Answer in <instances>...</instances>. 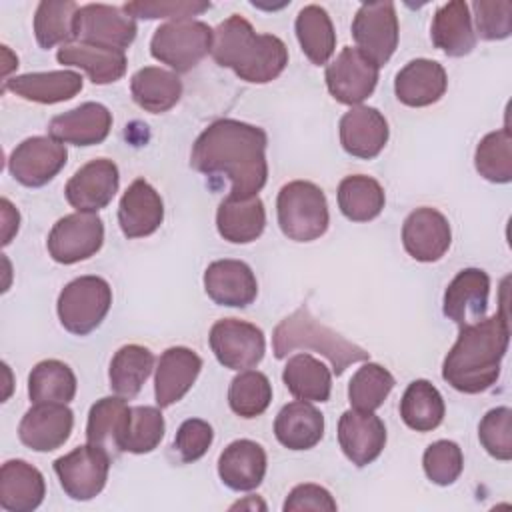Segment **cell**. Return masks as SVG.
<instances>
[{
    "instance_id": "obj_1",
    "label": "cell",
    "mask_w": 512,
    "mask_h": 512,
    "mask_svg": "<svg viewBox=\"0 0 512 512\" xmlns=\"http://www.w3.org/2000/svg\"><path fill=\"white\" fill-rule=\"evenodd\" d=\"M268 136L260 126L232 118L208 124L194 140L190 166L206 176H226L232 198H252L268 180Z\"/></svg>"
},
{
    "instance_id": "obj_2",
    "label": "cell",
    "mask_w": 512,
    "mask_h": 512,
    "mask_svg": "<svg viewBox=\"0 0 512 512\" xmlns=\"http://www.w3.org/2000/svg\"><path fill=\"white\" fill-rule=\"evenodd\" d=\"M510 342L506 302L500 312L462 326L442 364V378L458 392L480 394L496 384Z\"/></svg>"
},
{
    "instance_id": "obj_3",
    "label": "cell",
    "mask_w": 512,
    "mask_h": 512,
    "mask_svg": "<svg viewBox=\"0 0 512 512\" xmlns=\"http://www.w3.org/2000/svg\"><path fill=\"white\" fill-rule=\"evenodd\" d=\"M210 54L218 66L230 68L250 84L276 80L288 64L286 44L274 34H258L240 14L228 16L214 28Z\"/></svg>"
},
{
    "instance_id": "obj_4",
    "label": "cell",
    "mask_w": 512,
    "mask_h": 512,
    "mask_svg": "<svg viewBox=\"0 0 512 512\" xmlns=\"http://www.w3.org/2000/svg\"><path fill=\"white\" fill-rule=\"evenodd\" d=\"M294 350H314L326 356L336 376L344 374L350 364L366 362L370 358L368 350L318 322L306 304L280 320L272 334V352L278 360Z\"/></svg>"
},
{
    "instance_id": "obj_5",
    "label": "cell",
    "mask_w": 512,
    "mask_h": 512,
    "mask_svg": "<svg viewBox=\"0 0 512 512\" xmlns=\"http://www.w3.org/2000/svg\"><path fill=\"white\" fill-rule=\"evenodd\" d=\"M276 214L282 234L294 242H312L330 224L326 196L320 186L308 180H292L280 188Z\"/></svg>"
},
{
    "instance_id": "obj_6",
    "label": "cell",
    "mask_w": 512,
    "mask_h": 512,
    "mask_svg": "<svg viewBox=\"0 0 512 512\" xmlns=\"http://www.w3.org/2000/svg\"><path fill=\"white\" fill-rule=\"evenodd\" d=\"M214 30L202 20H170L158 26L150 40V54L174 72H188L212 50Z\"/></svg>"
},
{
    "instance_id": "obj_7",
    "label": "cell",
    "mask_w": 512,
    "mask_h": 512,
    "mask_svg": "<svg viewBox=\"0 0 512 512\" xmlns=\"http://www.w3.org/2000/svg\"><path fill=\"white\" fill-rule=\"evenodd\" d=\"M112 306V288L100 276H80L68 282L56 302L64 330L86 336L96 330Z\"/></svg>"
},
{
    "instance_id": "obj_8",
    "label": "cell",
    "mask_w": 512,
    "mask_h": 512,
    "mask_svg": "<svg viewBox=\"0 0 512 512\" xmlns=\"http://www.w3.org/2000/svg\"><path fill=\"white\" fill-rule=\"evenodd\" d=\"M112 456L92 444L74 448L72 452L54 460V472L62 490L78 502L96 498L108 480Z\"/></svg>"
},
{
    "instance_id": "obj_9",
    "label": "cell",
    "mask_w": 512,
    "mask_h": 512,
    "mask_svg": "<svg viewBox=\"0 0 512 512\" xmlns=\"http://www.w3.org/2000/svg\"><path fill=\"white\" fill-rule=\"evenodd\" d=\"M104 242V222L96 212H74L60 218L46 240L48 254L58 264H76L94 256Z\"/></svg>"
},
{
    "instance_id": "obj_10",
    "label": "cell",
    "mask_w": 512,
    "mask_h": 512,
    "mask_svg": "<svg viewBox=\"0 0 512 512\" xmlns=\"http://www.w3.org/2000/svg\"><path fill=\"white\" fill-rule=\"evenodd\" d=\"M208 340L216 360L230 370L254 368L266 352L264 332L256 324L238 318L214 322Z\"/></svg>"
},
{
    "instance_id": "obj_11",
    "label": "cell",
    "mask_w": 512,
    "mask_h": 512,
    "mask_svg": "<svg viewBox=\"0 0 512 512\" xmlns=\"http://www.w3.org/2000/svg\"><path fill=\"white\" fill-rule=\"evenodd\" d=\"M356 48L378 68L384 66L398 46V16L392 2L362 4L352 20Z\"/></svg>"
},
{
    "instance_id": "obj_12",
    "label": "cell",
    "mask_w": 512,
    "mask_h": 512,
    "mask_svg": "<svg viewBox=\"0 0 512 512\" xmlns=\"http://www.w3.org/2000/svg\"><path fill=\"white\" fill-rule=\"evenodd\" d=\"M136 32V20L118 6L84 4L76 12V42L124 50L134 42Z\"/></svg>"
},
{
    "instance_id": "obj_13",
    "label": "cell",
    "mask_w": 512,
    "mask_h": 512,
    "mask_svg": "<svg viewBox=\"0 0 512 512\" xmlns=\"http://www.w3.org/2000/svg\"><path fill=\"white\" fill-rule=\"evenodd\" d=\"M66 146L52 136L22 140L8 158V170L16 182L28 188L48 184L66 164Z\"/></svg>"
},
{
    "instance_id": "obj_14",
    "label": "cell",
    "mask_w": 512,
    "mask_h": 512,
    "mask_svg": "<svg viewBox=\"0 0 512 512\" xmlns=\"http://www.w3.org/2000/svg\"><path fill=\"white\" fill-rule=\"evenodd\" d=\"M324 80L336 102L358 106L374 92L378 84V66L358 48L346 46L330 64H326Z\"/></svg>"
},
{
    "instance_id": "obj_15",
    "label": "cell",
    "mask_w": 512,
    "mask_h": 512,
    "mask_svg": "<svg viewBox=\"0 0 512 512\" xmlns=\"http://www.w3.org/2000/svg\"><path fill=\"white\" fill-rule=\"evenodd\" d=\"M118 186V166L108 158H96L74 172L66 182L64 196L76 212H98L112 202Z\"/></svg>"
},
{
    "instance_id": "obj_16",
    "label": "cell",
    "mask_w": 512,
    "mask_h": 512,
    "mask_svg": "<svg viewBox=\"0 0 512 512\" xmlns=\"http://www.w3.org/2000/svg\"><path fill=\"white\" fill-rule=\"evenodd\" d=\"M452 242V230L448 218L430 206L412 210L402 224L404 250L416 262L440 260Z\"/></svg>"
},
{
    "instance_id": "obj_17",
    "label": "cell",
    "mask_w": 512,
    "mask_h": 512,
    "mask_svg": "<svg viewBox=\"0 0 512 512\" xmlns=\"http://www.w3.org/2000/svg\"><path fill=\"white\" fill-rule=\"evenodd\" d=\"M74 412L66 404H34L20 420L18 438L34 452H52L60 448L72 432Z\"/></svg>"
},
{
    "instance_id": "obj_18",
    "label": "cell",
    "mask_w": 512,
    "mask_h": 512,
    "mask_svg": "<svg viewBox=\"0 0 512 512\" xmlns=\"http://www.w3.org/2000/svg\"><path fill=\"white\" fill-rule=\"evenodd\" d=\"M338 444L354 466H368L386 446V426L374 412L350 408L338 420Z\"/></svg>"
},
{
    "instance_id": "obj_19",
    "label": "cell",
    "mask_w": 512,
    "mask_h": 512,
    "mask_svg": "<svg viewBox=\"0 0 512 512\" xmlns=\"http://www.w3.org/2000/svg\"><path fill=\"white\" fill-rule=\"evenodd\" d=\"M490 276L480 268L460 270L444 292L442 312L454 324L468 326L486 316Z\"/></svg>"
},
{
    "instance_id": "obj_20",
    "label": "cell",
    "mask_w": 512,
    "mask_h": 512,
    "mask_svg": "<svg viewBox=\"0 0 512 512\" xmlns=\"http://www.w3.org/2000/svg\"><path fill=\"white\" fill-rule=\"evenodd\" d=\"M204 290L220 306L244 308L256 300L258 282L246 262L224 258L204 270Z\"/></svg>"
},
{
    "instance_id": "obj_21",
    "label": "cell",
    "mask_w": 512,
    "mask_h": 512,
    "mask_svg": "<svg viewBox=\"0 0 512 512\" xmlns=\"http://www.w3.org/2000/svg\"><path fill=\"white\" fill-rule=\"evenodd\" d=\"M200 370L202 358L194 350L186 346L166 348L158 358L154 376V398L158 408H168L182 400L194 386Z\"/></svg>"
},
{
    "instance_id": "obj_22",
    "label": "cell",
    "mask_w": 512,
    "mask_h": 512,
    "mask_svg": "<svg viewBox=\"0 0 512 512\" xmlns=\"http://www.w3.org/2000/svg\"><path fill=\"white\" fill-rule=\"evenodd\" d=\"M112 128V112L100 102H84L48 124V136L62 144L94 146L108 138Z\"/></svg>"
},
{
    "instance_id": "obj_23",
    "label": "cell",
    "mask_w": 512,
    "mask_h": 512,
    "mask_svg": "<svg viewBox=\"0 0 512 512\" xmlns=\"http://www.w3.org/2000/svg\"><path fill=\"white\" fill-rule=\"evenodd\" d=\"M340 144L342 148L362 160L376 158L390 136L384 114L372 106H352L340 118Z\"/></svg>"
},
{
    "instance_id": "obj_24",
    "label": "cell",
    "mask_w": 512,
    "mask_h": 512,
    "mask_svg": "<svg viewBox=\"0 0 512 512\" xmlns=\"http://www.w3.org/2000/svg\"><path fill=\"white\" fill-rule=\"evenodd\" d=\"M164 220V202L144 178L134 180L120 198L118 224L126 238L154 234Z\"/></svg>"
},
{
    "instance_id": "obj_25",
    "label": "cell",
    "mask_w": 512,
    "mask_h": 512,
    "mask_svg": "<svg viewBox=\"0 0 512 512\" xmlns=\"http://www.w3.org/2000/svg\"><path fill=\"white\" fill-rule=\"evenodd\" d=\"M448 88V76L440 62L416 58L404 64L394 78L396 98L412 108H422L438 102Z\"/></svg>"
},
{
    "instance_id": "obj_26",
    "label": "cell",
    "mask_w": 512,
    "mask_h": 512,
    "mask_svg": "<svg viewBox=\"0 0 512 512\" xmlns=\"http://www.w3.org/2000/svg\"><path fill=\"white\" fill-rule=\"evenodd\" d=\"M266 452L254 440L230 442L218 458V476L224 486L234 492H250L258 488L266 476Z\"/></svg>"
},
{
    "instance_id": "obj_27",
    "label": "cell",
    "mask_w": 512,
    "mask_h": 512,
    "mask_svg": "<svg viewBox=\"0 0 512 512\" xmlns=\"http://www.w3.org/2000/svg\"><path fill=\"white\" fill-rule=\"evenodd\" d=\"M46 494L42 472L26 460H8L0 468V506L6 512H32Z\"/></svg>"
},
{
    "instance_id": "obj_28",
    "label": "cell",
    "mask_w": 512,
    "mask_h": 512,
    "mask_svg": "<svg viewBox=\"0 0 512 512\" xmlns=\"http://www.w3.org/2000/svg\"><path fill=\"white\" fill-rule=\"evenodd\" d=\"M82 76L74 70H54V72H30L4 80L2 90H10L16 96L38 102V104H58L74 98L82 90Z\"/></svg>"
},
{
    "instance_id": "obj_29",
    "label": "cell",
    "mask_w": 512,
    "mask_h": 512,
    "mask_svg": "<svg viewBox=\"0 0 512 512\" xmlns=\"http://www.w3.org/2000/svg\"><path fill=\"white\" fill-rule=\"evenodd\" d=\"M56 60L64 66L84 70L88 78L98 86L120 80L126 74L128 66L124 50L84 42H70L66 46H60L56 52Z\"/></svg>"
},
{
    "instance_id": "obj_30",
    "label": "cell",
    "mask_w": 512,
    "mask_h": 512,
    "mask_svg": "<svg viewBox=\"0 0 512 512\" xmlns=\"http://www.w3.org/2000/svg\"><path fill=\"white\" fill-rule=\"evenodd\" d=\"M430 38L432 44L446 56L460 58L470 54L476 46V34L468 4L464 0L442 4L432 18Z\"/></svg>"
},
{
    "instance_id": "obj_31",
    "label": "cell",
    "mask_w": 512,
    "mask_h": 512,
    "mask_svg": "<svg viewBox=\"0 0 512 512\" xmlns=\"http://www.w3.org/2000/svg\"><path fill=\"white\" fill-rule=\"evenodd\" d=\"M274 436L288 450H310L324 436V416L314 404L294 400L278 412Z\"/></svg>"
},
{
    "instance_id": "obj_32",
    "label": "cell",
    "mask_w": 512,
    "mask_h": 512,
    "mask_svg": "<svg viewBox=\"0 0 512 512\" xmlns=\"http://www.w3.org/2000/svg\"><path fill=\"white\" fill-rule=\"evenodd\" d=\"M218 234L232 244H248L262 236L266 228L264 202L258 196L232 198L226 196L216 210Z\"/></svg>"
},
{
    "instance_id": "obj_33",
    "label": "cell",
    "mask_w": 512,
    "mask_h": 512,
    "mask_svg": "<svg viewBox=\"0 0 512 512\" xmlns=\"http://www.w3.org/2000/svg\"><path fill=\"white\" fill-rule=\"evenodd\" d=\"M130 406L122 396H106L92 404L86 424V440L106 450L112 460L122 454V438L128 426Z\"/></svg>"
},
{
    "instance_id": "obj_34",
    "label": "cell",
    "mask_w": 512,
    "mask_h": 512,
    "mask_svg": "<svg viewBox=\"0 0 512 512\" xmlns=\"http://www.w3.org/2000/svg\"><path fill=\"white\" fill-rule=\"evenodd\" d=\"M130 92L142 110L162 114L178 104L182 96V80L172 70L144 66L132 74Z\"/></svg>"
},
{
    "instance_id": "obj_35",
    "label": "cell",
    "mask_w": 512,
    "mask_h": 512,
    "mask_svg": "<svg viewBox=\"0 0 512 512\" xmlns=\"http://www.w3.org/2000/svg\"><path fill=\"white\" fill-rule=\"evenodd\" d=\"M282 380L294 398L306 402H326L332 392V374L328 366L306 352L288 358L282 370Z\"/></svg>"
},
{
    "instance_id": "obj_36",
    "label": "cell",
    "mask_w": 512,
    "mask_h": 512,
    "mask_svg": "<svg viewBox=\"0 0 512 512\" xmlns=\"http://www.w3.org/2000/svg\"><path fill=\"white\" fill-rule=\"evenodd\" d=\"M296 38L306 58L316 64H328L336 48V32L328 12L318 4L304 6L294 22Z\"/></svg>"
},
{
    "instance_id": "obj_37",
    "label": "cell",
    "mask_w": 512,
    "mask_h": 512,
    "mask_svg": "<svg viewBox=\"0 0 512 512\" xmlns=\"http://www.w3.org/2000/svg\"><path fill=\"white\" fill-rule=\"evenodd\" d=\"M444 398L438 388L420 378L408 384L400 398V416L404 424L416 432H430L444 420Z\"/></svg>"
},
{
    "instance_id": "obj_38",
    "label": "cell",
    "mask_w": 512,
    "mask_h": 512,
    "mask_svg": "<svg viewBox=\"0 0 512 512\" xmlns=\"http://www.w3.org/2000/svg\"><path fill=\"white\" fill-rule=\"evenodd\" d=\"M154 368V354L140 344L122 346L110 360V388L116 396L134 398Z\"/></svg>"
},
{
    "instance_id": "obj_39",
    "label": "cell",
    "mask_w": 512,
    "mask_h": 512,
    "mask_svg": "<svg viewBox=\"0 0 512 512\" xmlns=\"http://www.w3.org/2000/svg\"><path fill=\"white\" fill-rule=\"evenodd\" d=\"M384 204V188L372 176L352 174L338 184V208L352 222L374 220Z\"/></svg>"
},
{
    "instance_id": "obj_40",
    "label": "cell",
    "mask_w": 512,
    "mask_h": 512,
    "mask_svg": "<svg viewBox=\"0 0 512 512\" xmlns=\"http://www.w3.org/2000/svg\"><path fill=\"white\" fill-rule=\"evenodd\" d=\"M76 376L60 360H42L28 374V396L34 404H68L76 396Z\"/></svg>"
},
{
    "instance_id": "obj_41",
    "label": "cell",
    "mask_w": 512,
    "mask_h": 512,
    "mask_svg": "<svg viewBox=\"0 0 512 512\" xmlns=\"http://www.w3.org/2000/svg\"><path fill=\"white\" fill-rule=\"evenodd\" d=\"M78 4L72 0H42L34 12V36L40 48L66 46L74 42Z\"/></svg>"
},
{
    "instance_id": "obj_42",
    "label": "cell",
    "mask_w": 512,
    "mask_h": 512,
    "mask_svg": "<svg viewBox=\"0 0 512 512\" xmlns=\"http://www.w3.org/2000/svg\"><path fill=\"white\" fill-rule=\"evenodd\" d=\"M474 166L482 178L494 184H508L512 180V136L504 126L488 132L476 146Z\"/></svg>"
},
{
    "instance_id": "obj_43",
    "label": "cell",
    "mask_w": 512,
    "mask_h": 512,
    "mask_svg": "<svg viewBox=\"0 0 512 512\" xmlns=\"http://www.w3.org/2000/svg\"><path fill=\"white\" fill-rule=\"evenodd\" d=\"M394 384V376L384 366L368 362L362 368H358L348 382L350 406L362 412H374L384 404Z\"/></svg>"
},
{
    "instance_id": "obj_44",
    "label": "cell",
    "mask_w": 512,
    "mask_h": 512,
    "mask_svg": "<svg viewBox=\"0 0 512 512\" xmlns=\"http://www.w3.org/2000/svg\"><path fill=\"white\" fill-rule=\"evenodd\" d=\"M272 402V384L258 370H244L232 378L228 388V404L240 418H256L266 412Z\"/></svg>"
},
{
    "instance_id": "obj_45",
    "label": "cell",
    "mask_w": 512,
    "mask_h": 512,
    "mask_svg": "<svg viewBox=\"0 0 512 512\" xmlns=\"http://www.w3.org/2000/svg\"><path fill=\"white\" fill-rule=\"evenodd\" d=\"M164 416L154 406H134L130 408L128 426L122 438V452L148 454L164 438Z\"/></svg>"
},
{
    "instance_id": "obj_46",
    "label": "cell",
    "mask_w": 512,
    "mask_h": 512,
    "mask_svg": "<svg viewBox=\"0 0 512 512\" xmlns=\"http://www.w3.org/2000/svg\"><path fill=\"white\" fill-rule=\"evenodd\" d=\"M478 440L492 458L508 462L512 458V410L508 406L488 410L478 424Z\"/></svg>"
},
{
    "instance_id": "obj_47",
    "label": "cell",
    "mask_w": 512,
    "mask_h": 512,
    "mask_svg": "<svg viewBox=\"0 0 512 512\" xmlns=\"http://www.w3.org/2000/svg\"><path fill=\"white\" fill-rule=\"evenodd\" d=\"M422 466L430 482L438 486H450L464 470V456L456 442L436 440L424 450Z\"/></svg>"
},
{
    "instance_id": "obj_48",
    "label": "cell",
    "mask_w": 512,
    "mask_h": 512,
    "mask_svg": "<svg viewBox=\"0 0 512 512\" xmlns=\"http://www.w3.org/2000/svg\"><path fill=\"white\" fill-rule=\"evenodd\" d=\"M210 8V2L198 0H140L126 2L122 10L132 18L156 20V18H172V20H188L198 16Z\"/></svg>"
},
{
    "instance_id": "obj_49",
    "label": "cell",
    "mask_w": 512,
    "mask_h": 512,
    "mask_svg": "<svg viewBox=\"0 0 512 512\" xmlns=\"http://www.w3.org/2000/svg\"><path fill=\"white\" fill-rule=\"evenodd\" d=\"M476 32L482 40H504L512 32V2L476 0L472 2Z\"/></svg>"
},
{
    "instance_id": "obj_50",
    "label": "cell",
    "mask_w": 512,
    "mask_h": 512,
    "mask_svg": "<svg viewBox=\"0 0 512 512\" xmlns=\"http://www.w3.org/2000/svg\"><path fill=\"white\" fill-rule=\"evenodd\" d=\"M212 440H214V430L206 420L188 418L180 424L174 436V450L180 462L190 464L200 460L208 452Z\"/></svg>"
},
{
    "instance_id": "obj_51",
    "label": "cell",
    "mask_w": 512,
    "mask_h": 512,
    "mask_svg": "<svg viewBox=\"0 0 512 512\" xmlns=\"http://www.w3.org/2000/svg\"><path fill=\"white\" fill-rule=\"evenodd\" d=\"M336 500L332 494L318 486V484H298L290 490V494L284 500L282 510L284 512H302V510H320V512H334Z\"/></svg>"
},
{
    "instance_id": "obj_52",
    "label": "cell",
    "mask_w": 512,
    "mask_h": 512,
    "mask_svg": "<svg viewBox=\"0 0 512 512\" xmlns=\"http://www.w3.org/2000/svg\"><path fill=\"white\" fill-rule=\"evenodd\" d=\"M2 246L10 244L12 236L18 232L20 226V214L18 210L10 204L8 198H2Z\"/></svg>"
}]
</instances>
